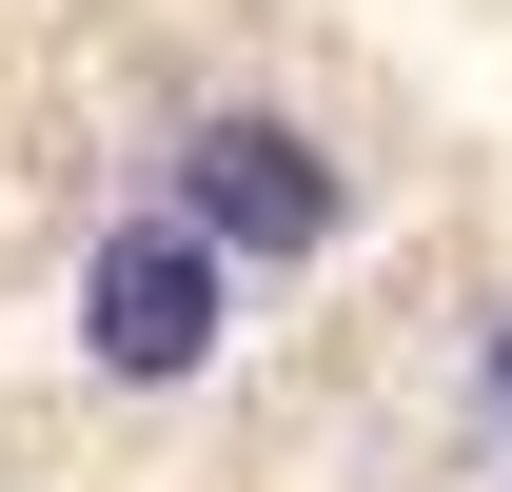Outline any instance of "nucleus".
<instances>
[{
    "mask_svg": "<svg viewBox=\"0 0 512 492\" xmlns=\"http://www.w3.org/2000/svg\"><path fill=\"white\" fill-rule=\"evenodd\" d=\"M178 237L217 256H316L335 237V158L316 138H276V119H197V158H178Z\"/></svg>",
    "mask_w": 512,
    "mask_h": 492,
    "instance_id": "nucleus-1",
    "label": "nucleus"
},
{
    "mask_svg": "<svg viewBox=\"0 0 512 492\" xmlns=\"http://www.w3.org/2000/svg\"><path fill=\"white\" fill-rule=\"evenodd\" d=\"M79 335H99L119 374H197V355H217V256H197L178 217L99 237V276H79Z\"/></svg>",
    "mask_w": 512,
    "mask_h": 492,
    "instance_id": "nucleus-2",
    "label": "nucleus"
},
{
    "mask_svg": "<svg viewBox=\"0 0 512 492\" xmlns=\"http://www.w3.org/2000/svg\"><path fill=\"white\" fill-rule=\"evenodd\" d=\"M493 414H512V335H493Z\"/></svg>",
    "mask_w": 512,
    "mask_h": 492,
    "instance_id": "nucleus-3",
    "label": "nucleus"
}]
</instances>
